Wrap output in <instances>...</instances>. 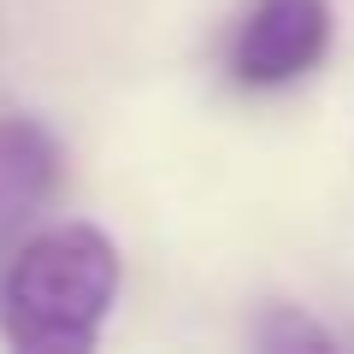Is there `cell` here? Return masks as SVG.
I'll return each mask as SVG.
<instances>
[{
    "instance_id": "4",
    "label": "cell",
    "mask_w": 354,
    "mask_h": 354,
    "mask_svg": "<svg viewBox=\"0 0 354 354\" xmlns=\"http://www.w3.org/2000/svg\"><path fill=\"white\" fill-rule=\"evenodd\" d=\"M254 342L266 354H301V348H330L337 337L325 325H313L301 307H266V319L254 325Z\"/></svg>"
},
{
    "instance_id": "1",
    "label": "cell",
    "mask_w": 354,
    "mask_h": 354,
    "mask_svg": "<svg viewBox=\"0 0 354 354\" xmlns=\"http://www.w3.org/2000/svg\"><path fill=\"white\" fill-rule=\"evenodd\" d=\"M118 301V248L95 225H53L0 278V330L24 354H88Z\"/></svg>"
},
{
    "instance_id": "2",
    "label": "cell",
    "mask_w": 354,
    "mask_h": 354,
    "mask_svg": "<svg viewBox=\"0 0 354 354\" xmlns=\"http://www.w3.org/2000/svg\"><path fill=\"white\" fill-rule=\"evenodd\" d=\"M330 48V0H254L230 41V71L248 88L307 77Z\"/></svg>"
},
{
    "instance_id": "3",
    "label": "cell",
    "mask_w": 354,
    "mask_h": 354,
    "mask_svg": "<svg viewBox=\"0 0 354 354\" xmlns=\"http://www.w3.org/2000/svg\"><path fill=\"white\" fill-rule=\"evenodd\" d=\"M59 142L41 118H0V236L24 230L59 189Z\"/></svg>"
}]
</instances>
